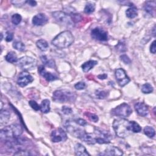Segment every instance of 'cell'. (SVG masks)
Wrapping results in <instances>:
<instances>
[{
  "mask_svg": "<svg viewBox=\"0 0 156 156\" xmlns=\"http://www.w3.org/2000/svg\"><path fill=\"white\" fill-rule=\"evenodd\" d=\"M40 58H41V61H42V63L45 65H46V66H47V67H48L50 68H54V67H55V62H54V61H53L52 59H48V58H47V57L46 56H41Z\"/></svg>",
  "mask_w": 156,
  "mask_h": 156,
  "instance_id": "obj_25",
  "label": "cell"
},
{
  "mask_svg": "<svg viewBox=\"0 0 156 156\" xmlns=\"http://www.w3.org/2000/svg\"><path fill=\"white\" fill-rule=\"evenodd\" d=\"M116 48L120 52H124L126 51V45L122 42H119V44L116 46Z\"/></svg>",
  "mask_w": 156,
  "mask_h": 156,
  "instance_id": "obj_37",
  "label": "cell"
},
{
  "mask_svg": "<svg viewBox=\"0 0 156 156\" xmlns=\"http://www.w3.org/2000/svg\"><path fill=\"white\" fill-rule=\"evenodd\" d=\"M120 59L125 64H129L131 62V61L129 58V57L126 55V54H123L122 56H120Z\"/></svg>",
  "mask_w": 156,
  "mask_h": 156,
  "instance_id": "obj_36",
  "label": "cell"
},
{
  "mask_svg": "<svg viewBox=\"0 0 156 156\" xmlns=\"http://www.w3.org/2000/svg\"><path fill=\"white\" fill-rule=\"evenodd\" d=\"M26 3H28V4L30 5L31 6H35L37 5V2L35 1H32V0L28 1V2H26Z\"/></svg>",
  "mask_w": 156,
  "mask_h": 156,
  "instance_id": "obj_44",
  "label": "cell"
},
{
  "mask_svg": "<svg viewBox=\"0 0 156 156\" xmlns=\"http://www.w3.org/2000/svg\"><path fill=\"white\" fill-rule=\"evenodd\" d=\"M10 116V112L7 110H1V113H0V122L1 124H4L7 123Z\"/></svg>",
  "mask_w": 156,
  "mask_h": 156,
  "instance_id": "obj_19",
  "label": "cell"
},
{
  "mask_svg": "<svg viewBox=\"0 0 156 156\" xmlns=\"http://www.w3.org/2000/svg\"><path fill=\"white\" fill-rule=\"evenodd\" d=\"M75 122H76L77 124H79V125L82 126H86V125L87 124L86 121H85L84 120L81 119V118H79V119L76 120Z\"/></svg>",
  "mask_w": 156,
  "mask_h": 156,
  "instance_id": "obj_42",
  "label": "cell"
},
{
  "mask_svg": "<svg viewBox=\"0 0 156 156\" xmlns=\"http://www.w3.org/2000/svg\"><path fill=\"white\" fill-rule=\"evenodd\" d=\"M37 63L35 58L29 56H24L20 58L18 62V66L25 71L33 70L36 67Z\"/></svg>",
  "mask_w": 156,
  "mask_h": 156,
  "instance_id": "obj_5",
  "label": "cell"
},
{
  "mask_svg": "<svg viewBox=\"0 0 156 156\" xmlns=\"http://www.w3.org/2000/svg\"><path fill=\"white\" fill-rule=\"evenodd\" d=\"M62 112L65 115H70L72 113V109L67 106H63L62 109Z\"/></svg>",
  "mask_w": 156,
  "mask_h": 156,
  "instance_id": "obj_40",
  "label": "cell"
},
{
  "mask_svg": "<svg viewBox=\"0 0 156 156\" xmlns=\"http://www.w3.org/2000/svg\"><path fill=\"white\" fill-rule=\"evenodd\" d=\"M29 104L35 111H38L39 110H40V106H39L37 104V103H36L35 101H29Z\"/></svg>",
  "mask_w": 156,
  "mask_h": 156,
  "instance_id": "obj_33",
  "label": "cell"
},
{
  "mask_svg": "<svg viewBox=\"0 0 156 156\" xmlns=\"http://www.w3.org/2000/svg\"><path fill=\"white\" fill-rule=\"evenodd\" d=\"M88 118L91 120V121H92V122H94V123H96V122H98V121L99 120V118H98V116L96 115H95V114H93V113H88Z\"/></svg>",
  "mask_w": 156,
  "mask_h": 156,
  "instance_id": "obj_38",
  "label": "cell"
},
{
  "mask_svg": "<svg viewBox=\"0 0 156 156\" xmlns=\"http://www.w3.org/2000/svg\"><path fill=\"white\" fill-rule=\"evenodd\" d=\"M116 80L121 87H124L130 82L129 77L127 76L126 71L123 68H118L115 72Z\"/></svg>",
  "mask_w": 156,
  "mask_h": 156,
  "instance_id": "obj_10",
  "label": "cell"
},
{
  "mask_svg": "<svg viewBox=\"0 0 156 156\" xmlns=\"http://www.w3.org/2000/svg\"><path fill=\"white\" fill-rule=\"evenodd\" d=\"M71 18L73 22H78L82 20V16L80 14H73V16H71Z\"/></svg>",
  "mask_w": 156,
  "mask_h": 156,
  "instance_id": "obj_39",
  "label": "cell"
},
{
  "mask_svg": "<svg viewBox=\"0 0 156 156\" xmlns=\"http://www.w3.org/2000/svg\"><path fill=\"white\" fill-rule=\"evenodd\" d=\"M96 96L98 99H104L108 96V92L104 90H98L96 92Z\"/></svg>",
  "mask_w": 156,
  "mask_h": 156,
  "instance_id": "obj_32",
  "label": "cell"
},
{
  "mask_svg": "<svg viewBox=\"0 0 156 156\" xmlns=\"http://www.w3.org/2000/svg\"><path fill=\"white\" fill-rule=\"evenodd\" d=\"M14 38V34L13 33L10 32H7L6 33V40L8 42H10L13 40Z\"/></svg>",
  "mask_w": 156,
  "mask_h": 156,
  "instance_id": "obj_41",
  "label": "cell"
},
{
  "mask_svg": "<svg viewBox=\"0 0 156 156\" xmlns=\"http://www.w3.org/2000/svg\"><path fill=\"white\" fill-rule=\"evenodd\" d=\"M74 42V37L69 31L62 32L56 36L52 40V44L57 48L64 49L70 46Z\"/></svg>",
  "mask_w": 156,
  "mask_h": 156,
  "instance_id": "obj_1",
  "label": "cell"
},
{
  "mask_svg": "<svg viewBox=\"0 0 156 156\" xmlns=\"http://www.w3.org/2000/svg\"><path fill=\"white\" fill-rule=\"evenodd\" d=\"M86 84L85 82H77V84H76L74 85V88L76 89V90H83L86 88Z\"/></svg>",
  "mask_w": 156,
  "mask_h": 156,
  "instance_id": "obj_34",
  "label": "cell"
},
{
  "mask_svg": "<svg viewBox=\"0 0 156 156\" xmlns=\"http://www.w3.org/2000/svg\"><path fill=\"white\" fill-rule=\"evenodd\" d=\"M48 21V18L44 14H38L32 18V23L35 26H43Z\"/></svg>",
  "mask_w": 156,
  "mask_h": 156,
  "instance_id": "obj_12",
  "label": "cell"
},
{
  "mask_svg": "<svg viewBox=\"0 0 156 156\" xmlns=\"http://www.w3.org/2000/svg\"><path fill=\"white\" fill-rule=\"evenodd\" d=\"M52 16L56 19V20L65 24L67 25H72L73 22L71 18V16L68 15L67 14L62 11H56L52 13Z\"/></svg>",
  "mask_w": 156,
  "mask_h": 156,
  "instance_id": "obj_7",
  "label": "cell"
},
{
  "mask_svg": "<svg viewBox=\"0 0 156 156\" xmlns=\"http://www.w3.org/2000/svg\"><path fill=\"white\" fill-rule=\"evenodd\" d=\"M53 101L56 103H74L76 99L74 92L67 89L58 90L53 93Z\"/></svg>",
  "mask_w": 156,
  "mask_h": 156,
  "instance_id": "obj_3",
  "label": "cell"
},
{
  "mask_svg": "<svg viewBox=\"0 0 156 156\" xmlns=\"http://www.w3.org/2000/svg\"><path fill=\"white\" fill-rule=\"evenodd\" d=\"M123 152L122 150L116 146H109L105 151L104 153L101 154V155H122Z\"/></svg>",
  "mask_w": 156,
  "mask_h": 156,
  "instance_id": "obj_15",
  "label": "cell"
},
{
  "mask_svg": "<svg viewBox=\"0 0 156 156\" xmlns=\"http://www.w3.org/2000/svg\"><path fill=\"white\" fill-rule=\"evenodd\" d=\"M5 58L8 62H10V63H12V64L15 63L18 61L17 56H16V53L15 52H13V51L8 52L7 54V55L6 56Z\"/></svg>",
  "mask_w": 156,
  "mask_h": 156,
  "instance_id": "obj_23",
  "label": "cell"
},
{
  "mask_svg": "<svg viewBox=\"0 0 156 156\" xmlns=\"http://www.w3.org/2000/svg\"><path fill=\"white\" fill-rule=\"evenodd\" d=\"M13 47L20 51H24L25 50V45L22 42H15L13 44Z\"/></svg>",
  "mask_w": 156,
  "mask_h": 156,
  "instance_id": "obj_31",
  "label": "cell"
},
{
  "mask_svg": "<svg viewBox=\"0 0 156 156\" xmlns=\"http://www.w3.org/2000/svg\"><path fill=\"white\" fill-rule=\"evenodd\" d=\"M155 5L156 3L155 1H149L147 2L144 6L145 10L150 15H154L155 12Z\"/></svg>",
  "mask_w": 156,
  "mask_h": 156,
  "instance_id": "obj_18",
  "label": "cell"
},
{
  "mask_svg": "<svg viewBox=\"0 0 156 156\" xmlns=\"http://www.w3.org/2000/svg\"><path fill=\"white\" fill-rule=\"evenodd\" d=\"M141 90L143 93L148 94V93H151L153 92V87L150 84L146 83V84H143L142 86Z\"/></svg>",
  "mask_w": 156,
  "mask_h": 156,
  "instance_id": "obj_29",
  "label": "cell"
},
{
  "mask_svg": "<svg viewBox=\"0 0 156 156\" xmlns=\"http://www.w3.org/2000/svg\"><path fill=\"white\" fill-rule=\"evenodd\" d=\"M113 128L116 135L120 138L126 137L131 132L129 129V122L124 118L115 120Z\"/></svg>",
  "mask_w": 156,
  "mask_h": 156,
  "instance_id": "obj_4",
  "label": "cell"
},
{
  "mask_svg": "<svg viewBox=\"0 0 156 156\" xmlns=\"http://www.w3.org/2000/svg\"><path fill=\"white\" fill-rule=\"evenodd\" d=\"M22 16L18 14H14L12 16V22L15 25H18L20 23L22 22Z\"/></svg>",
  "mask_w": 156,
  "mask_h": 156,
  "instance_id": "obj_30",
  "label": "cell"
},
{
  "mask_svg": "<svg viewBox=\"0 0 156 156\" xmlns=\"http://www.w3.org/2000/svg\"><path fill=\"white\" fill-rule=\"evenodd\" d=\"M79 139L88 145H94L96 143L95 140V137H94L92 134H87L85 131L80 136Z\"/></svg>",
  "mask_w": 156,
  "mask_h": 156,
  "instance_id": "obj_16",
  "label": "cell"
},
{
  "mask_svg": "<svg viewBox=\"0 0 156 156\" xmlns=\"http://www.w3.org/2000/svg\"><path fill=\"white\" fill-rule=\"evenodd\" d=\"M107 77V75L106 74H100V75L98 76V77L99 79H100V80H105V79H106Z\"/></svg>",
  "mask_w": 156,
  "mask_h": 156,
  "instance_id": "obj_45",
  "label": "cell"
},
{
  "mask_svg": "<svg viewBox=\"0 0 156 156\" xmlns=\"http://www.w3.org/2000/svg\"><path fill=\"white\" fill-rule=\"evenodd\" d=\"M95 10V4L92 2H88L86 4L84 8V12L87 14L93 13Z\"/></svg>",
  "mask_w": 156,
  "mask_h": 156,
  "instance_id": "obj_28",
  "label": "cell"
},
{
  "mask_svg": "<svg viewBox=\"0 0 156 156\" xmlns=\"http://www.w3.org/2000/svg\"><path fill=\"white\" fill-rule=\"evenodd\" d=\"M38 73L40 74L42 76H43L45 79L48 82L53 81L57 80V77L55 75L52 74L51 73L46 71V70H45V67L43 65H40L38 67Z\"/></svg>",
  "mask_w": 156,
  "mask_h": 156,
  "instance_id": "obj_13",
  "label": "cell"
},
{
  "mask_svg": "<svg viewBox=\"0 0 156 156\" xmlns=\"http://www.w3.org/2000/svg\"><path fill=\"white\" fill-rule=\"evenodd\" d=\"M126 16L128 18H131V19L134 18L138 15L137 9L134 7H131V8H129L128 9H127V10L126 11Z\"/></svg>",
  "mask_w": 156,
  "mask_h": 156,
  "instance_id": "obj_26",
  "label": "cell"
},
{
  "mask_svg": "<svg viewBox=\"0 0 156 156\" xmlns=\"http://www.w3.org/2000/svg\"><path fill=\"white\" fill-rule=\"evenodd\" d=\"M33 81V77L29 73L25 71L20 74L17 80V84L19 86L25 87L29 84L31 83Z\"/></svg>",
  "mask_w": 156,
  "mask_h": 156,
  "instance_id": "obj_11",
  "label": "cell"
},
{
  "mask_svg": "<svg viewBox=\"0 0 156 156\" xmlns=\"http://www.w3.org/2000/svg\"><path fill=\"white\" fill-rule=\"evenodd\" d=\"M129 129L131 132L134 133H139L142 131L141 126L135 122H129Z\"/></svg>",
  "mask_w": 156,
  "mask_h": 156,
  "instance_id": "obj_24",
  "label": "cell"
},
{
  "mask_svg": "<svg viewBox=\"0 0 156 156\" xmlns=\"http://www.w3.org/2000/svg\"><path fill=\"white\" fill-rule=\"evenodd\" d=\"M74 150H75V154L76 155H80V156L90 155L86 148L81 143H77L75 145Z\"/></svg>",
  "mask_w": 156,
  "mask_h": 156,
  "instance_id": "obj_17",
  "label": "cell"
},
{
  "mask_svg": "<svg viewBox=\"0 0 156 156\" xmlns=\"http://www.w3.org/2000/svg\"><path fill=\"white\" fill-rule=\"evenodd\" d=\"M98 62L96 61H92L90 60L88 62H85L82 65V69L84 72H88L90 70H91L96 65H97Z\"/></svg>",
  "mask_w": 156,
  "mask_h": 156,
  "instance_id": "obj_20",
  "label": "cell"
},
{
  "mask_svg": "<svg viewBox=\"0 0 156 156\" xmlns=\"http://www.w3.org/2000/svg\"><path fill=\"white\" fill-rule=\"evenodd\" d=\"M91 36L96 40L106 42L108 40V33L104 29L101 28H96L92 30Z\"/></svg>",
  "mask_w": 156,
  "mask_h": 156,
  "instance_id": "obj_9",
  "label": "cell"
},
{
  "mask_svg": "<svg viewBox=\"0 0 156 156\" xmlns=\"http://www.w3.org/2000/svg\"><path fill=\"white\" fill-rule=\"evenodd\" d=\"M31 155L30 152L25 149H21V150L17 151L14 154V155Z\"/></svg>",
  "mask_w": 156,
  "mask_h": 156,
  "instance_id": "obj_35",
  "label": "cell"
},
{
  "mask_svg": "<svg viewBox=\"0 0 156 156\" xmlns=\"http://www.w3.org/2000/svg\"><path fill=\"white\" fill-rule=\"evenodd\" d=\"M36 45L38 47V48L42 51H46L49 47L48 42L46 40H44V39L38 40L36 42Z\"/></svg>",
  "mask_w": 156,
  "mask_h": 156,
  "instance_id": "obj_21",
  "label": "cell"
},
{
  "mask_svg": "<svg viewBox=\"0 0 156 156\" xmlns=\"http://www.w3.org/2000/svg\"><path fill=\"white\" fill-rule=\"evenodd\" d=\"M51 140L54 143L65 142L67 140V135L62 128H57L52 131Z\"/></svg>",
  "mask_w": 156,
  "mask_h": 156,
  "instance_id": "obj_8",
  "label": "cell"
},
{
  "mask_svg": "<svg viewBox=\"0 0 156 156\" xmlns=\"http://www.w3.org/2000/svg\"><path fill=\"white\" fill-rule=\"evenodd\" d=\"M150 51L152 54H155L156 52V46H155V40H154L150 46Z\"/></svg>",
  "mask_w": 156,
  "mask_h": 156,
  "instance_id": "obj_43",
  "label": "cell"
},
{
  "mask_svg": "<svg viewBox=\"0 0 156 156\" xmlns=\"http://www.w3.org/2000/svg\"><path fill=\"white\" fill-rule=\"evenodd\" d=\"M40 110L44 113H47L50 111V101L48 100L42 101L40 105Z\"/></svg>",
  "mask_w": 156,
  "mask_h": 156,
  "instance_id": "obj_22",
  "label": "cell"
},
{
  "mask_svg": "<svg viewBox=\"0 0 156 156\" xmlns=\"http://www.w3.org/2000/svg\"><path fill=\"white\" fill-rule=\"evenodd\" d=\"M23 131V128L18 124H14L6 126L0 131L2 139L8 140L20 136Z\"/></svg>",
  "mask_w": 156,
  "mask_h": 156,
  "instance_id": "obj_2",
  "label": "cell"
},
{
  "mask_svg": "<svg viewBox=\"0 0 156 156\" xmlns=\"http://www.w3.org/2000/svg\"><path fill=\"white\" fill-rule=\"evenodd\" d=\"M135 109L137 113L142 116H146L149 112L148 106L144 103H137L134 105Z\"/></svg>",
  "mask_w": 156,
  "mask_h": 156,
  "instance_id": "obj_14",
  "label": "cell"
},
{
  "mask_svg": "<svg viewBox=\"0 0 156 156\" xmlns=\"http://www.w3.org/2000/svg\"><path fill=\"white\" fill-rule=\"evenodd\" d=\"M132 113V110L130 106L126 103H123L116 107L115 109H112V114L113 115L120 116L122 117V118L128 117Z\"/></svg>",
  "mask_w": 156,
  "mask_h": 156,
  "instance_id": "obj_6",
  "label": "cell"
},
{
  "mask_svg": "<svg viewBox=\"0 0 156 156\" xmlns=\"http://www.w3.org/2000/svg\"><path fill=\"white\" fill-rule=\"evenodd\" d=\"M144 133L145 134L148 136L149 138H152L155 136V130L154 129V128H152L151 126H146L144 128Z\"/></svg>",
  "mask_w": 156,
  "mask_h": 156,
  "instance_id": "obj_27",
  "label": "cell"
}]
</instances>
